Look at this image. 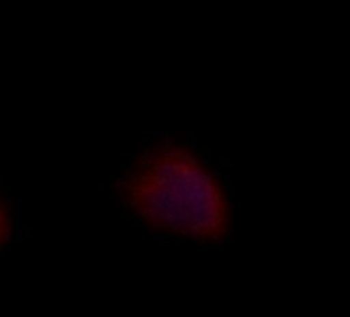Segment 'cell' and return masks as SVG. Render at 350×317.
Masks as SVG:
<instances>
[{"mask_svg": "<svg viewBox=\"0 0 350 317\" xmlns=\"http://www.w3.org/2000/svg\"><path fill=\"white\" fill-rule=\"evenodd\" d=\"M129 211L146 225L191 240H219L230 223L221 184L189 152L164 148L142 158L121 184Z\"/></svg>", "mask_w": 350, "mask_h": 317, "instance_id": "obj_1", "label": "cell"}, {"mask_svg": "<svg viewBox=\"0 0 350 317\" xmlns=\"http://www.w3.org/2000/svg\"><path fill=\"white\" fill-rule=\"evenodd\" d=\"M8 234H10V219H8L6 207H4L2 201H0V248H2L4 242L8 240Z\"/></svg>", "mask_w": 350, "mask_h": 317, "instance_id": "obj_2", "label": "cell"}]
</instances>
